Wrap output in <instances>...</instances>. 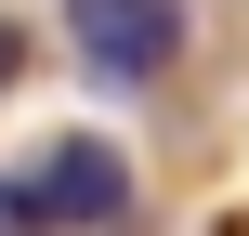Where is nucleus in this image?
Here are the masks:
<instances>
[{"label": "nucleus", "mask_w": 249, "mask_h": 236, "mask_svg": "<svg viewBox=\"0 0 249 236\" xmlns=\"http://www.w3.org/2000/svg\"><path fill=\"white\" fill-rule=\"evenodd\" d=\"M66 39H79V66L105 92H144L184 53V0H66Z\"/></svg>", "instance_id": "obj_1"}, {"label": "nucleus", "mask_w": 249, "mask_h": 236, "mask_svg": "<svg viewBox=\"0 0 249 236\" xmlns=\"http://www.w3.org/2000/svg\"><path fill=\"white\" fill-rule=\"evenodd\" d=\"M0 184H13L39 223H118V210H131V158H118L105 131H66V145H39L26 171H0Z\"/></svg>", "instance_id": "obj_2"}, {"label": "nucleus", "mask_w": 249, "mask_h": 236, "mask_svg": "<svg viewBox=\"0 0 249 236\" xmlns=\"http://www.w3.org/2000/svg\"><path fill=\"white\" fill-rule=\"evenodd\" d=\"M0 236H53V223H39V210H26L13 184H0Z\"/></svg>", "instance_id": "obj_3"}, {"label": "nucleus", "mask_w": 249, "mask_h": 236, "mask_svg": "<svg viewBox=\"0 0 249 236\" xmlns=\"http://www.w3.org/2000/svg\"><path fill=\"white\" fill-rule=\"evenodd\" d=\"M0 79H26V26H0Z\"/></svg>", "instance_id": "obj_4"}]
</instances>
